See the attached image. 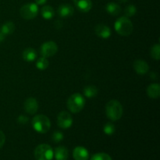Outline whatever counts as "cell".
<instances>
[{
    "label": "cell",
    "mask_w": 160,
    "mask_h": 160,
    "mask_svg": "<svg viewBox=\"0 0 160 160\" xmlns=\"http://www.w3.org/2000/svg\"><path fill=\"white\" fill-rule=\"evenodd\" d=\"M84 94L87 98H94L98 95V88L94 85H88L84 88Z\"/></svg>",
    "instance_id": "21"
},
{
    "label": "cell",
    "mask_w": 160,
    "mask_h": 160,
    "mask_svg": "<svg viewBox=\"0 0 160 160\" xmlns=\"http://www.w3.org/2000/svg\"><path fill=\"white\" fill-rule=\"evenodd\" d=\"M106 112L108 118L112 121L120 120L123 115V107L117 100L112 99L109 101L106 106Z\"/></svg>",
    "instance_id": "1"
},
{
    "label": "cell",
    "mask_w": 160,
    "mask_h": 160,
    "mask_svg": "<svg viewBox=\"0 0 160 160\" xmlns=\"http://www.w3.org/2000/svg\"><path fill=\"white\" fill-rule=\"evenodd\" d=\"M32 127L35 131L40 134H45L51 128L50 120L45 115H37L33 118Z\"/></svg>",
    "instance_id": "3"
},
{
    "label": "cell",
    "mask_w": 160,
    "mask_h": 160,
    "mask_svg": "<svg viewBox=\"0 0 160 160\" xmlns=\"http://www.w3.org/2000/svg\"><path fill=\"white\" fill-rule=\"evenodd\" d=\"M58 51V46L53 41H48L45 42L41 46V54L43 57H52L56 54Z\"/></svg>",
    "instance_id": "7"
},
{
    "label": "cell",
    "mask_w": 160,
    "mask_h": 160,
    "mask_svg": "<svg viewBox=\"0 0 160 160\" xmlns=\"http://www.w3.org/2000/svg\"><path fill=\"white\" fill-rule=\"evenodd\" d=\"M114 28L120 35L127 37L131 35V33L133 32L134 27L132 22L128 17H121L116 20L114 23Z\"/></svg>",
    "instance_id": "2"
},
{
    "label": "cell",
    "mask_w": 160,
    "mask_h": 160,
    "mask_svg": "<svg viewBox=\"0 0 160 160\" xmlns=\"http://www.w3.org/2000/svg\"><path fill=\"white\" fill-rule=\"evenodd\" d=\"M22 56L26 62H33L37 58V52L33 48H28L23 52Z\"/></svg>",
    "instance_id": "17"
},
{
    "label": "cell",
    "mask_w": 160,
    "mask_h": 160,
    "mask_svg": "<svg viewBox=\"0 0 160 160\" xmlns=\"http://www.w3.org/2000/svg\"><path fill=\"white\" fill-rule=\"evenodd\" d=\"M90 160H112V158L106 153L99 152L93 155Z\"/></svg>",
    "instance_id": "26"
},
{
    "label": "cell",
    "mask_w": 160,
    "mask_h": 160,
    "mask_svg": "<svg viewBox=\"0 0 160 160\" xmlns=\"http://www.w3.org/2000/svg\"><path fill=\"white\" fill-rule=\"evenodd\" d=\"M52 140L56 143H59V142H62L63 140V134L60 131H55L52 136Z\"/></svg>",
    "instance_id": "27"
},
{
    "label": "cell",
    "mask_w": 160,
    "mask_h": 160,
    "mask_svg": "<svg viewBox=\"0 0 160 160\" xmlns=\"http://www.w3.org/2000/svg\"><path fill=\"white\" fill-rule=\"evenodd\" d=\"M85 99L79 93H75L70 96L67 100V107L68 109L73 113H78L81 112L84 107Z\"/></svg>",
    "instance_id": "4"
},
{
    "label": "cell",
    "mask_w": 160,
    "mask_h": 160,
    "mask_svg": "<svg viewBox=\"0 0 160 160\" xmlns=\"http://www.w3.org/2000/svg\"><path fill=\"white\" fill-rule=\"evenodd\" d=\"M0 29H1V31H2V33L5 35L11 34L15 31V25H14V23L12 21H7L1 27Z\"/></svg>",
    "instance_id": "20"
},
{
    "label": "cell",
    "mask_w": 160,
    "mask_h": 160,
    "mask_svg": "<svg viewBox=\"0 0 160 160\" xmlns=\"http://www.w3.org/2000/svg\"><path fill=\"white\" fill-rule=\"evenodd\" d=\"M134 69L138 74L145 75L149 70V67L145 60L138 59L134 62Z\"/></svg>",
    "instance_id": "11"
},
{
    "label": "cell",
    "mask_w": 160,
    "mask_h": 160,
    "mask_svg": "<svg viewBox=\"0 0 160 160\" xmlns=\"http://www.w3.org/2000/svg\"><path fill=\"white\" fill-rule=\"evenodd\" d=\"M150 78H151L152 79H153V80H156L158 78L157 73H154V72L151 73V74H150Z\"/></svg>",
    "instance_id": "32"
},
{
    "label": "cell",
    "mask_w": 160,
    "mask_h": 160,
    "mask_svg": "<svg viewBox=\"0 0 160 160\" xmlns=\"http://www.w3.org/2000/svg\"><path fill=\"white\" fill-rule=\"evenodd\" d=\"M34 156L36 160H52L54 156V152L50 145L41 144L34 149Z\"/></svg>",
    "instance_id": "5"
},
{
    "label": "cell",
    "mask_w": 160,
    "mask_h": 160,
    "mask_svg": "<svg viewBox=\"0 0 160 160\" xmlns=\"http://www.w3.org/2000/svg\"><path fill=\"white\" fill-rule=\"evenodd\" d=\"M119 1H120V2H127L128 0H119Z\"/></svg>",
    "instance_id": "34"
},
{
    "label": "cell",
    "mask_w": 160,
    "mask_h": 160,
    "mask_svg": "<svg viewBox=\"0 0 160 160\" xmlns=\"http://www.w3.org/2000/svg\"><path fill=\"white\" fill-rule=\"evenodd\" d=\"M73 156L75 160H88L89 152L84 147L78 146L73 149Z\"/></svg>",
    "instance_id": "10"
},
{
    "label": "cell",
    "mask_w": 160,
    "mask_h": 160,
    "mask_svg": "<svg viewBox=\"0 0 160 160\" xmlns=\"http://www.w3.org/2000/svg\"><path fill=\"white\" fill-rule=\"evenodd\" d=\"M124 12L125 16H126L127 17H131L136 14V12H137V8H136L135 6L131 4L125 8Z\"/></svg>",
    "instance_id": "24"
},
{
    "label": "cell",
    "mask_w": 160,
    "mask_h": 160,
    "mask_svg": "<svg viewBox=\"0 0 160 160\" xmlns=\"http://www.w3.org/2000/svg\"><path fill=\"white\" fill-rule=\"evenodd\" d=\"M5 37H6V35L3 34L2 31L1 29H0V42H3V41H4Z\"/></svg>",
    "instance_id": "33"
},
{
    "label": "cell",
    "mask_w": 160,
    "mask_h": 160,
    "mask_svg": "<svg viewBox=\"0 0 160 160\" xmlns=\"http://www.w3.org/2000/svg\"><path fill=\"white\" fill-rule=\"evenodd\" d=\"M47 0H35V3L38 6V5H44L46 2Z\"/></svg>",
    "instance_id": "31"
},
{
    "label": "cell",
    "mask_w": 160,
    "mask_h": 160,
    "mask_svg": "<svg viewBox=\"0 0 160 160\" xmlns=\"http://www.w3.org/2000/svg\"><path fill=\"white\" fill-rule=\"evenodd\" d=\"M5 142H6V136H5L4 133L2 131H0V149L2 148V146L4 145Z\"/></svg>",
    "instance_id": "29"
},
{
    "label": "cell",
    "mask_w": 160,
    "mask_h": 160,
    "mask_svg": "<svg viewBox=\"0 0 160 160\" xmlns=\"http://www.w3.org/2000/svg\"><path fill=\"white\" fill-rule=\"evenodd\" d=\"M55 28H56V29H60L61 28H62V22L60 21V20H56V22H55Z\"/></svg>",
    "instance_id": "30"
},
{
    "label": "cell",
    "mask_w": 160,
    "mask_h": 160,
    "mask_svg": "<svg viewBox=\"0 0 160 160\" xmlns=\"http://www.w3.org/2000/svg\"><path fill=\"white\" fill-rule=\"evenodd\" d=\"M48 65H49V63H48L47 58L43 57V56L39 58L37 62H36V67L40 70H46L48 67Z\"/></svg>",
    "instance_id": "22"
},
{
    "label": "cell",
    "mask_w": 160,
    "mask_h": 160,
    "mask_svg": "<svg viewBox=\"0 0 160 160\" xmlns=\"http://www.w3.org/2000/svg\"><path fill=\"white\" fill-rule=\"evenodd\" d=\"M106 9L109 14L112 16H118L121 12V7L120 5L115 2H109L106 6Z\"/></svg>",
    "instance_id": "18"
},
{
    "label": "cell",
    "mask_w": 160,
    "mask_h": 160,
    "mask_svg": "<svg viewBox=\"0 0 160 160\" xmlns=\"http://www.w3.org/2000/svg\"><path fill=\"white\" fill-rule=\"evenodd\" d=\"M17 121L20 124H26L28 122V117L24 115H20L17 119Z\"/></svg>",
    "instance_id": "28"
},
{
    "label": "cell",
    "mask_w": 160,
    "mask_h": 160,
    "mask_svg": "<svg viewBox=\"0 0 160 160\" xmlns=\"http://www.w3.org/2000/svg\"><path fill=\"white\" fill-rule=\"evenodd\" d=\"M23 108L27 113L30 114V115H34L38 109V102L34 98H32V97L28 98L24 102Z\"/></svg>",
    "instance_id": "9"
},
{
    "label": "cell",
    "mask_w": 160,
    "mask_h": 160,
    "mask_svg": "<svg viewBox=\"0 0 160 160\" xmlns=\"http://www.w3.org/2000/svg\"><path fill=\"white\" fill-rule=\"evenodd\" d=\"M150 54H151L152 59L159 60L160 58V45L159 44L154 45L152 47L151 50H150Z\"/></svg>",
    "instance_id": "23"
},
{
    "label": "cell",
    "mask_w": 160,
    "mask_h": 160,
    "mask_svg": "<svg viewBox=\"0 0 160 160\" xmlns=\"http://www.w3.org/2000/svg\"><path fill=\"white\" fill-rule=\"evenodd\" d=\"M75 6L82 12H88L92 7V0H73Z\"/></svg>",
    "instance_id": "14"
},
{
    "label": "cell",
    "mask_w": 160,
    "mask_h": 160,
    "mask_svg": "<svg viewBox=\"0 0 160 160\" xmlns=\"http://www.w3.org/2000/svg\"><path fill=\"white\" fill-rule=\"evenodd\" d=\"M41 14L45 20H51L54 17V9L50 6H44L41 9Z\"/></svg>",
    "instance_id": "19"
},
{
    "label": "cell",
    "mask_w": 160,
    "mask_h": 160,
    "mask_svg": "<svg viewBox=\"0 0 160 160\" xmlns=\"http://www.w3.org/2000/svg\"><path fill=\"white\" fill-rule=\"evenodd\" d=\"M147 95L151 98H158L160 95V85L159 84H152L147 88Z\"/></svg>",
    "instance_id": "16"
},
{
    "label": "cell",
    "mask_w": 160,
    "mask_h": 160,
    "mask_svg": "<svg viewBox=\"0 0 160 160\" xmlns=\"http://www.w3.org/2000/svg\"><path fill=\"white\" fill-rule=\"evenodd\" d=\"M38 6L36 3H28L20 8V13L22 18L25 20H32L38 13Z\"/></svg>",
    "instance_id": "6"
},
{
    "label": "cell",
    "mask_w": 160,
    "mask_h": 160,
    "mask_svg": "<svg viewBox=\"0 0 160 160\" xmlns=\"http://www.w3.org/2000/svg\"><path fill=\"white\" fill-rule=\"evenodd\" d=\"M95 31L96 35L103 39H106L108 38H109L110 37L111 34H112L110 28L105 24L97 25V26L95 27Z\"/></svg>",
    "instance_id": "13"
},
{
    "label": "cell",
    "mask_w": 160,
    "mask_h": 160,
    "mask_svg": "<svg viewBox=\"0 0 160 160\" xmlns=\"http://www.w3.org/2000/svg\"><path fill=\"white\" fill-rule=\"evenodd\" d=\"M73 123V119L71 115L67 111H62L58 114L57 125L62 129H67L70 128Z\"/></svg>",
    "instance_id": "8"
},
{
    "label": "cell",
    "mask_w": 160,
    "mask_h": 160,
    "mask_svg": "<svg viewBox=\"0 0 160 160\" xmlns=\"http://www.w3.org/2000/svg\"><path fill=\"white\" fill-rule=\"evenodd\" d=\"M103 131L107 135H112L115 132V126H114L113 123H110V122L106 123L103 128Z\"/></svg>",
    "instance_id": "25"
},
{
    "label": "cell",
    "mask_w": 160,
    "mask_h": 160,
    "mask_svg": "<svg viewBox=\"0 0 160 160\" xmlns=\"http://www.w3.org/2000/svg\"><path fill=\"white\" fill-rule=\"evenodd\" d=\"M74 12V9L70 4H62L58 8V14L62 18L71 17Z\"/></svg>",
    "instance_id": "12"
},
{
    "label": "cell",
    "mask_w": 160,
    "mask_h": 160,
    "mask_svg": "<svg viewBox=\"0 0 160 160\" xmlns=\"http://www.w3.org/2000/svg\"><path fill=\"white\" fill-rule=\"evenodd\" d=\"M54 156L56 160H67L69 157V152L66 147L59 146L55 148Z\"/></svg>",
    "instance_id": "15"
}]
</instances>
